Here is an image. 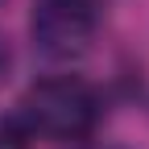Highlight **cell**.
Wrapping results in <instances>:
<instances>
[{
    "mask_svg": "<svg viewBox=\"0 0 149 149\" xmlns=\"http://www.w3.org/2000/svg\"><path fill=\"white\" fill-rule=\"evenodd\" d=\"M17 116L29 124L33 137L46 141H87L100 128L104 100L79 74H50L29 83V91L17 104Z\"/></svg>",
    "mask_w": 149,
    "mask_h": 149,
    "instance_id": "obj_1",
    "label": "cell"
},
{
    "mask_svg": "<svg viewBox=\"0 0 149 149\" xmlns=\"http://www.w3.org/2000/svg\"><path fill=\"white\" fill-rule=\"evenodd\" d=\"M100 0H33L29 37L33 50L50 62H74L95 42Z\"/></svg>",
    "mask_w": 149,
    "mask_h": 149,
    "instance_id": "obj_2",
    "label": "cell"
},
{
    "mask_svg": "<svg viewBox=\"0 0 149 149\" xmlns=\"http://www.w3.org/2000/svg\"><path fill=\"white\" fill-rule=\"evenodd\" d=\"M37 137L29 133V124L17 116V112H8V116H0V149H29Z\"/></svg>",
    "mask_w": 149,
    "mask_h": 149,
    "instance_id": "obj_3",
    "label": "cell"
},
{
    "mask_svg": "<svg viewBox=\"0 0 149 149\" xmlns=\"http://www.w3.org/2000/svg\"><path fill=\"white\" fill-rule=\"evenodd\" d=\"M8 62H13V54H8V42H4V37H0V79H4V74H8Z\"/></svg>",
    "mask_w": 149,
    "mask_h": 149,
    "instance_id": "obj_4",
    "label": "cell"
},
{
    "mask_svg": "<svg viewBox=\"0 0 149 149\" xmlns=\"http://www.w3.org/2000/svg\"><path fill=\"white\" fill-rule=\"evenodd\" d=\"M87 149H120V145H87Z\"/></svg>",
    "mask_w": 149,
    "mask_h": 149,
    "instance_id": "obj_5",
    "label": "cell"
}]
</instances>
